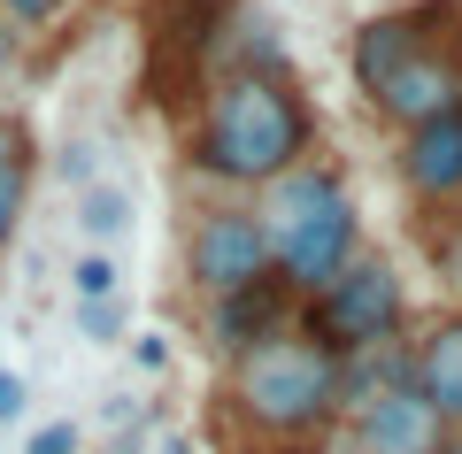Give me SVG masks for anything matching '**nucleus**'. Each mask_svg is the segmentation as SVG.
<instances>
[{
	"label": "nucleus",
	"instance_id": "obj_1",
	"mask_svg": "<svg viewBox=\"0 0 462 454\" xmlns=\"http://www.w3.org/2000/svg\"><path fill=\"white\" fill-rule=\"evenodd\" d=\"M309 139L316 116L293 69H224V78H208L193 116V170L231 193H263L285 170H300Z\"/></svg>",
	"mask_w": 462,
	"mask_h": 454
},
{
	"label": "nucleus",
	"instance_id": "obj_2",
	"mask_svg": "<svg viewBox=\"0 0 462 454\" xmlns=\"http://www.w3.org/2000/svg\"><path fill=\"white\" fill-rule=\"evenodd\" d=\"M224 408L263 439H316L324 423H339V355L293 324L247 355H231Z\"/></svg>",
	"mask_w": 462,
	"mask_h": 454
},
{
	"label": "nucleus",
	"instance_id": "obj_3",
	"mask_svg": "<svg viewBox=\"0 0 462 454\" xmlns=\"http://www.w3.org/2000/svg\"><path fill=\"white\" fill-rule=\"evenodd\" d=\"M263 231H270V262H278V277L309 301L316 285H331V277L346 270V262L363 255V224H355V193H346V178H331V170L300 162L285 170L278 185H263Z\"/></svg>",
	"mask_w": 462,
	"mask_h": 454
},
{
	"label": "nucleus",
	"instance_id": "obj_4",
	"mask_svg": "<svg viewBox=\"0 0 462 454\" xmlns=\"http://www.w3.org/2000/svg\"><path fill=\"white\" fill-rule=\"evenodd\" d=\"M300 331L324 339L331 355H355V347H385L409 331V285H401L393 262L378 255H355L331 285H316L300 301Z\"/></svg>",
	"mask_w": 462,
	"mask_h": 454
},
{
	"label": "nucleus",
	"instance_id": "obj_5",
	"mask_svg": "<svg viewBox=\"0 0 462 454\" xmlns=\"http://www.w3.org/2000/svg\"><path fill=\"white\" fill-rule=\"evenodd\" d=\"M185 277H193L200 301H216V292H239V285H263V277H278V262H270V231L254 208H239V200H216V208L193 216V231H185Z\"/></svg>",
	"mask_w": 462,
	"mask_h": 454
},
{
	"label": "nucleus",
	"instance_id": "obj_6",
	"mask_svg": "<svg viewBox=\"0 0 462 454\" xmlns=\"http://www.w3.org/2000/svg\"><path fill=\"white\" fill-rule=\"evenodd\" d=\"M455 32H462V23H455ZM455 32H447L439 0H401V8H378L370 23H355V39H346V69H355L363 93H378L401 62H416L431 39H455Z\"/></svg>",
	"mask_w": 462,
	"mask_h": 454
},
{
	"label": "nucleus",
	"instance_id": "obj_7",
	"mask_svg": "<svg viewBox=\"0 0 462 454\" xmlns=\"http://www.w3.org/2000/svg\"><path fill=\"white\" fill-rule=\"evenodd\" d=\"M370 108H378L393 131H416V124H431V116H455L462 108V32L431 39L416 62H401L393 78L370 93Z\"/></svg>",
	"mask_w": 462,
	"mask_h": 454
},
{
	"label": "nucleus",
	"instance_id": "obj_8",
	"mask_svg": "<svg viewBox=\"0 0 462 454\" xmlns=\"http://www.w3.org/2000/svg\"><path fill=\"white\" fill-rule=\"evenodd\" d=\"M300 324V292L285 285V277H263V285H239V292H216L208 316H200V331H208L216 355H247V347L278 339V331Z\"/></svg>",
	"mask_w": 462,
	"mask_h": 454
},
{
	"label": "nucleus",
	"instance_id": "obj_9",
	"mask_svg": "<svg viewBox=\"0 0 462 454\" xmlns=\"http://www.w3.org/2000/svg\"><path fill=\"white\" fill-rule=\"evenodd\" d=\"M346 447L355 454H439L447 416L416 385H401V393H378V401H363L346 416Z\"/></svg>",
	"mask_w": 462,
	"mask_h": 454
},
{
	"label": "nucleus",
	"instance_id": "obj_10",
	"mask_svg": "<svg viewBox=\"0 0 462 454\" xmlns=\"http://www.w3.org/2000/svg\"><path fill=\"white\" fill-rule=\"evenodd\" d=\"M393 170H401V185H409V200H424V208H455V200H462V108L401 131Z\"/></svg>",
	"mask_w": 462,
	"mask_h": 454
},
{
	"label": "nucleus",
	"instance_id": "obj_11",
	"mask_svg": "<svg viewBox=\"0 0 462 454\" xmlns=\"http://www.w3.org/2000/svg\"><path fill=\"white\" fill-rule=\"evenodd\" d=\"M239 0H147V39L170 69H208Z\"/></svg>",
	"mask_w": 462,
	"mask_h": 454
},
{
	"label": "nucleus",
	"instance_id": "obj_12",
	"mask_svg": "<svg viewBox=\"0 0 462 454\" xmlns=\"http://www.w3.org/2000/svg\"><path fill=\"white\" fill-rule=\"evenodd\" d=\"M401 385H416V347H409V339H385V347H355V355H339V416H355L363 401L401 393Z\"/></svg>",
	"mask_w": 462,
	"mask_h": 454
},
{
	"label": "nucleus",
	"instance_id": "obj_13",
	"mask_svg": "<svg viewBox=\"0 0 462 454\" xmlns=\"http://www.w3.org/2000/svg\"><path fill=\"white\" fill-rule=\"evenodd\" d=\"M416 393L447 416V431H462V316H447L416 339Z\"/></svg>",
	"mask_w": 462,
	"mask_h": 454
},
{
	"label": "nucleus",
	"instance_id": "obj_14",
	"mask_svg": "<svg viewBox=\"0 0 462 454\" xmlns=\"http://www.w3.org/2000/svg\"><path fill=\"white\" fill-rule=\"evenodd\" d=\"M78 231H85V246L116 255V239L132 231V193L124 185H85L78 193Z\"/></svg>",
	"mask_w": 462,
	"mask_h": 454
},
{
	"label": "nucleus",
	"instance_id": "obj_15",
	"mask_svg": "<svg viewBox=\"0 0 462 454\" xmlns=\"http://www.w3.org/2000/svg\"><path fill=\"white\" fill-rule=\"evenodd\" d=\"M23 208H32V154L0 170V246L23 231Z\"/></svg>",
	"mask_w": 462,
	"mask_h": 454
},
{
	"label": "nucleus",
	"instance_id": "obj_16",
	"mask_svg": "<svg viewBox=\"0 0 462 454\" xmlns=\"http://www.w3.org/2000/svg\"><path fill=\"white\" fill-rule=\"evenodd\" d=\"M116 292H124V270H116V255L85 246V262H78V301H116Z\"/></svg>",
	"mask_w": 462,
	"mask_h": 454
},
{
	"label": "nucleus",
	"instance_id": "obj_17",
	"mask_svg": "<svg viewBox=\"0 0 462 454\" xmlns=\"http://www.w3.org/2000/svg\"><path fill=\"white\" fill-rule=\"evenodd\" d=\"M78 331L93 347H116L124 339V292H116V301H78Z\"/></svg>",
	"mask_w": 462,
	"mask_h": 454
},
{
	"label": "nucleus",
	"instance_id": "obj_18",
	"mask_svg": "<svg viewBox=\"0 0 462 454\" xmlns=\"http://www.w3.org/2000/svg\"><path fill=\"white\" fill-rule=\"evenodd\" d=\"M0 16L16 23V32H47V23L69 16V0H0Z\"/></svg>",
	"mask_w": 462,
	"mask_h": 454
},
{
	"label": "nucleus",
	"instance_id": "obj_19",
	"mask_svg": "<svg viewBox=\"0 0 462 454\" xmlns=\"http://www.w3.org/2000/svg\"><path fill=\"white\" fill-rule=\"evenodd\" d=\"M431 262H439L447 285H462V216H447V224L431 231Z\"/></svg>",
	"mask_w": 462,
	"mask_h": 454
},
{
	"label": "nucleus",
	"instance_id": "obj_20",
	"mask_svg": "<svg viewBox=\"0 0 462 454\" xmlns=\"http://www.w3.org/2000/svg\"><path fill=\"white\" fill-rule=\"evenodd\" d=\"M78 423H39V431H32V454H78Z\"/></svg>",
	"mask_w": 462,
	"mask_h": 454
},
{
	"label": "nucleus",
	"instance_id": "obj_21",
	"mask_svg": "<svg viewBox=\"0 0 462 454\" xmlns=\"http://www.w3.org/2000/svg\"><path fill=\"white\" fill-rule=\"evenodd\" d=\"M23 401H32V393H23V377L8 370V362H0V431H8V423L23 416Z\"/></svg>",
	"mask_w": 462,
	"mask_h": 454
},
{
	"label": "nucleus",
	"instance_id": "obj_22",
	"mask_svg": "<svg viewBox=\"0 0 462 454\" xmlns=\"http://www.w3.org/2000/svg\"><path fill=\"white\" fill-rule=\"evenodd\" d=\"M23 154H32L23 124H16V116H0V170H8V162H23Z\"/></svg>",
	"mask_w": 462,
	"mask_h": 454
},
{
	"label": "nucleus",
	"instance_id": "obj_23",
	"mask_svg": "<svg viewBox=\"0 0 462 454\" xmlns=\"http://www.w3.org/2000/svg\"><path fill=\"white\" fill-rule=\"evenodd\" d=\"M132 362H139L147 377H162V370H170V339H132Z\"/></svg>",
	"mask_w": 462,
	"mask_h": 454
},
{
	"label": "nucleus",
	"instance_id": "obj_24",
	"mask_svg": "<svg viewBox=\"0 0 462 454\" xmlns=\"http://www.w3.org/2000/svg\"><path fill=\"white\" fill-rule=\"evenodd\" d=\"M439 454H462V431H447V447H439Z\"/></svg>",
	"mask_w": 462,
	"mask_h": 454
},
{
	"label": "nucleus",
	"instance_id": "obj_25",
	"mask_svg": "<svg viewBox=\"0 0 462 454\" xmlns=\"http://www.w3.org/2000/svg\"><path fill=\"white\" fill-rule=\"evenodd\" d=\"M393 8H401V0H393Z\"/></svg>",
	"mask_w": 462,
	"mask_h": 454
}]
</instances>
